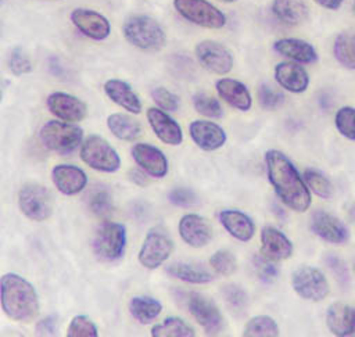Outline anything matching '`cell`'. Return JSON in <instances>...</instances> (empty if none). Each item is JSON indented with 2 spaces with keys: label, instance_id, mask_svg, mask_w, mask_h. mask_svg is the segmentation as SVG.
Wrapping results in <instances>:
<instances>
[{
  "label": "cell",
  "instance_id": "1",
  "mask_svg": "<svg viewBox=\"0 0 355 337\" xmlns=\"http://www.w3.org/2000/svg\"><path fill=\"white\" fill-rule=\"evenodd\" d=\"M268 179L280 201L295 212H305L312 202L311 191L291 159L279 150L265 154Z\"/></svg>",
  "mask_w": 355,
  "mask_h": 337
},
{
  "label": "cell",
  "instance_id": "2",
  "mask_svg": "<svg viewBox=\"0 0 355 337\" xmlns=\"http://www.w3.org/2000/svg\"><path fill=\"white\" fill-rule=\"evenodd\" d=\"M0 304L7 318L15 322H29L40 309L36 288L17 273H6L0 277Z\"/></svg>",
  "mask_w": 355,
  "mask_h": 337
},
{
  "label": "cell",
  "instance_id": "3",
  "mask_svg": "<svg viewBox=\"0 0 355 337\" xmlns=\"http://www.w3.org/2000/svg\"><path fill=\"white\" fill-rule=\"evenodd\" d=\"M122 33L132 46L144 51H158L166 43V35L159 22L143 14L129 17L123 22Z\"/></svg>",
  "mask_w": 355,
  "mask_h": 337
},
{
  "label": "cell",
  "instance_id": "4",
  "mask_svg": "<svg viewBox=\"0 0 355 337\" xmlns=\"http://www.w3.org/2000/svg\"><path fill=\"white\" fill-rule=\"evenodd\" d=\"M39 137L51 151L69 154L83 141L82 128L65 121H49L40 128Z\"/></svg>",
  "mask_w": 355,
  "mask_h": 337
},
{
  "label": "cell",
  "instance_id": "5",
  "mask_svg": "<svg viewBox=\"0 0 355 337\" xmlns=\"http://www.w3.org/2000/svg\"><path fill=\"white\" fill-rule=\"evenodd\" d=\"M80 158L86 165L98 172L112 173L121 168V158L116 150L97 135H92L82 141Z\"/></svg>",
  "mask_w": 355,
  "mask_h": 337
},
{
  "label": "cell",
  "instance_id": "6",
  "mask_svg": "<svg viewBox=\"0 0 355 337\" xmlns=\"http://www.w3.org/2000/svg\"><path fill=\"white\" fill-rule=\"evenodd\" d=\"M18 207L28 219L43 222L51 216L54 201L51 193L44 186L28 183L18 193Z\"/></svg>",
  "mask_w": 355,
  "mask_h": 337
},
{
  "label": "cell",
  "instance_id": "7",
  "mask_svg": "<svg viewBox=\"0 0 355 337\" xmlns=\"http://www.w3.org/2000/svg\"><path fill=\"white\" fill-rule=\"evenodd\" d=\"M126 247V229L122 223L104 222L93 239V251L103 261L119 259Z\"/></svg>",
  "mask_w": 355,
  "mask_h": 337
},
{
  "label": "cell",
  "instance_id": "8",
  "mask_svg": "<svg viewBox=\"0 0 355 337\" xmlns=\"http://www.w3.org/2000/svg\"><path fill=\"white\" fill-rule=\"evenodd\" d=\"M291 286L301 298L312 302L323 301L329 294V283L324 273L309 265H302L293 272Z\"/></svg>",
  "mask_w": 355,
  "mask_h": 337
},
{
  "label": "cell",
  "instance_id": "9",
  "mask_svg": "<svg viewBox=\"0 0 355 337\" xmlns=\"http://www.w3.org/2000/svg\"><path fill=\"white\" fill-rule=\"evenodd\" d=\"M175 10L187 21L208 29H219L226 24L225 14L207 0H173Z\"/></svg>",
  "mask_w": 355,
  "mask_h": 337
},
{
  "label": "cell",
  "instance_id": "10",
  "mask_svg": "<svg viewBox=\"0 0 355 337\" xmlns=\"http://www.w3.org/2000/svg\"><path fill=\"white\" fill-rule=\"evenodd\" d=\"M173 240L161 227H153L144 237L139 251V262L147 269L159 268L172 254Z\"/></svg>",
  "mask_w": 355,
  "mask_h": 337
},
{
  "label": "cell",
  "instance_id": "11",
  "mask_svg": "<svg viewBox=\"0 0 355 337\" xmlns=\"http://www.w3.org/2000/svg\"><path fill=\"white\" fill-rule=\"evenodd\" d=\"M187 308L196 322L204 329L205 334L216 336L225 329V319L214 301L200 293H190Z\"/></svg>",
  "mask_w": 355,
  "mask_h": 337
},
{
  "label": "cell",
  "instance_id": "12",
  "mask_svg": "<svg viewBox=\"0 0 355 337\" xmlns=\"http://www.w3.org/2000/svg\"><path fill=\"white\" fill-rule=\"evenodd\" d=\"M196 57L201 67L216 75H225L233 68V54L222 43L202 40L196 46Z\"/></svg>",
  "mask_w": 355,
  "mask_h": 337
},
{
  "label": "cell",
  "instance_id": "13",
  "mask_svg": "<svg viewBox=\"0 0 355 337\" xmlns=\"http://www.w3.org/2000/svg\"><path fill=\"white\" fill-rule=\"evenodd\" d=\"M71 22L86 37L92 40H104L111 33V24L101 12L90 8H73L71 11Z\"/></svg>",
  "mask_w": 355,
  "mask_h": 337
},
{
  "label": "cell",
  "instance_id": "14",
  "mask_svg": "<svg viewBox=\"0 0 355 337\" xmlns=\"http://www.w3.org/2000/svg\"><path fill=\"white\" fill-rule=\"evenodd\" d=\"M46 104L55 118L71 123L82 121L87 112V107L80 98L64 92H54L49 94Z\"/></svg>",
  "mask_w": 355,
  "mask_h": 337
},
{
  "label": "cell",
  "instance_id": "15",
  "mask_svg": "<svg viewBox=\"0 0 355 337\" xmlns=\"http://www.w3.org/2000/svg\"><path fill=\"white\" fill-rule=\"evenodd\" d=\"M130 153L139 168L148 176L155 179L166 176L169 169L168 159L158 147L148 143H136Z\"/></svg>",
  "mask_w": 355,
  "mask_h": 337
},
{
  "label": "cell",
  "instance_id": "16",
  "mask_svg": "<svg viewBox=\"0 0 355 337\" xmlns=\"http://www.w3.org/2000/svg\"><path fill=\"white\" fill-rule=\"evenodd\" d=\"M180 239L193 248H201L212 240L211 223L198 214H186L178 225Z\"/></svg>",
  "mask_w": 355,
  "mask_h": 337
},
{
  "label": "cell",
  "instance_id": "17",
  "mask_svg": "<svg viewBox=\"0 0 355 337\" xmlns=\"http://www.w3.org/2000/svg\"><path fill=\"white\" fill-rule=\"evenodd\" d=\"M311 230L330 244H344L349 239V232L341 219L324 211H315L312 214Z\"/></svg>",
  "mask_w": 355,
  "mask_h": 337
},
{
  "label": "cell",
  "instance_id": "18",
  "mask_svg": "<svg viewBox=\"0 0 355 337\" xmlns=\"http://www.w3.org/2000/svg\"><path fill=\"white\" fill-rule=\"evenodd\" d=\"M147 121L154 135L165 144L179 146L183 140V132L180 125L164 110L151 107L147 110Z\"/></svg>",
  "mask_w": 355,
  "mask_h": 337
},
{
  "label": "cell",
  "instance_id": "19",
  "mask_svg": "<svg viewBox=\"0 0 355 337\" xmlns=\"http://www.w3.org/2000/svg\"><path fill=\"white\" fill-rule=\"evenodd\" d=\"M189 133L197 147L204 151H214L226 143L225 130L212 121L196 119L189 125Z\"/></svg>",
  "mask_w": 355,
  "mask_h": 337
},
{
  "label": "cell",
  "instance_id": "20",
  "mask_svg": "<svg viewBox=\"0 0 355 337\" xmlns=\"http://www.w3.org/2000/svg\"><path fill=\"white\" fill-rule=\"evenodd\" d=\"M51 180L55 189L65 196L78 194L87 184L86 172L82 168L69 164L55 165L51 169Z\"/></svg>",
  "mask_w": 355,
  "mask_h": 337
},
{
  "label": "cell",
  "instance_id": "21",
  "mask_svg": "<svg viewBox=\"0 0 355 337\" xmlns=\"http://www.w3.org/2000/svg\"><path fill=\"white\" fill-rule=\"evenodd\" d=\"M275 79L280 87L291 93H304L309 86V75L295 61H283L275 67Z\"/></svg>",
  "mask_w": 355,
  "mask_h": 337
},
{
  "label": "cell",
  "instance_id": "22",
  "mask_svg": "<svg viewBox=\"0 0 355 337\" xmlns=\"http://www.w3.org/2000/svg\"><path fill=\"white\" fill-rule=\"evenodd\" d=\"M261 254L275 262L287 259L293 254V243L282 230L265 226L261 232Z\"/></svg>",
  "mask_w": 355,
  "mask_h": 337
},
{
  "label": "cell",
  "instance_id": "23",
  "mask_svg": "<svg viewBox=\"0 0 355 337\" xmlns=\"http://www.w3.org/2000/svg\"><path fill=\"white\" fill-rule=\"evenodd\" d=\"M218 219L225 230L239 241H250L255 234V223L240 209H222L218 214Z\"/></svg>",
  "mask_w": 355,
  "mask_h": 337
},
{
  "label": "cell",
  "instance_id": "24",
  "mask_svg": "<svg viewBox=\"0 0 355 337\" xmlns=\"http://www.w3.org/2000/svg\"><path fill=\"white\" fill-rule=\"evenodd\" d=\"M326 325L334 336H355V308L343 302L331 304L326 312Z\"/></svg>",
  "mask_w": 355,
  "mask_h": 337
},
{
  "label": "cell",
  "instance_id": "25",
  "mask_svg": "<svg viewBox=\"0 0 355 337\" xmlns=\"http://www.w3.org/2000/svg\"><path fill=\"white\" fill-rule=\"evenodd\" d=\"M216 92L230 107L239 111H248L252 105L250 90L244 83L233 78H220L215 83Z\"/></svg>",
  "mask_w": 355,
  "mask_h": 337
},
{
  "label": "cell",
  "instance_id": "26",
  "mask_svg": "<svg viewBox=\"0 0 355 337\" xmlns=\"http://www.w3.org/2000/svg\"><path fill=\"white\" fill-rule=\"evenodd\" d=\"M104 93L107 97L115 103L116 105L122 107L130 114H140L141 111V101L139 96L135 93L132 86L122 79H108L104 83Z\"/></svg>",
  "mask_w": 355,
  "mask_h": 337
},
{
  "label": "cell",
  "instance_id": "27",
  "mask_svg": "<svg viewBox=\"0 0 355 337\" xmlns=\"http://www.w3.org/2000/svg\"><path fill=\"white\" fill-rule=\"evenodd\" d=\"M273 49L280 55H284L295 62L312 64L318 61V51L315 50V47L309 42L302 39H295V37L279 39L275 42Z\"/></svg>",
  "mask_w": 355,
  "mask_h": 337
},
{
  "label": "cell",
  "instance_id": "28",
  "mask_svg": "<svg viewBox=\"0 0 355 337\" xmlns=\"http://www.w3.org/2000/svg\"><path fill=\"white\" fill-rule=\"evenodd\" d=\"M166 273L172 277L183 280L191 284H205L214 280L212 273L201 265L189 262H172L166 266Z\"/></svg>",
  "mask_w": 355,
  "mask_h": 337
},
{
  "label": "cell",
  "instance_id": "29",
  "mask_svg": "<svg viewBox=\"0 0 355 337\" xmlns=\"http://www.w3.org/2000/svg\"><path fill=\"white\" fill-rule=\"evenodd\" d=\"M272 11L279 21L287 25H298L308 17V7L304 0H273Z\"/></svg>",
  "mask_w": 355,
  "mask_h": 337
},
{
  "label": "cell",
  "instance_id": "30",
  "mask_svg": "<svg viewBox=\"0 0 355 337\" xmlns=\"http://www.w3.org/2000/svg\"><path fill=\"white\" fill-rule=\"evenodd\" d=\"M107 128L119 140L133 141L141 135V125L132 116L121 112L108 115Z\"/></svg>",
  "mask_w": 355,
  "mask_h": 337
},
{
  "label": "cell",
  "instance_id": "31",
  "mask_svg": "<svg viewBox=\"0 0 355 337\" xmlns=\"http://www.w3.org/2000/svg\"><path fill=\"white\" fill-rule=\"evenodd\" d=\"M162 311V304L151 297L136 295L129 301V312L130 315L140 323L148 325L154 319L159 316Z\"/></svg>",
  "mask_w": 355,
  "mask_h": 337
},
{
  "label": "cell",
  "instance_id": "32",
  "mask_svg": "<svg viewBox=\"0 0 355 337\" xmlns=\"http://www.w3.org/2000/svg\"><path fill=\"white\" fill-rule=\"evenodd\" d=\"M153 337H194V329L182 318L169 316L151 329Z\"/></svg>",
  "mask_w": 355,
  "mask_h": 337
},
{
  "label": "cell",
  "instance_id": "33",
  "mask_svg": "<svg viewBox=\"0 0 355 337\" xmlns=\"http://www.w3.org/2000/svg\"><path fill=\"white\" fill-rule=\"evenodd\" d=\"M336 60L348 69H355V35L340 33L333 44Z\"/></svg>",
  "mask_w": 355,
  "mask_h": 337
},
{
  "label": "cell",
  "instance_id": "34",
  "mask_svg": "<svg viewBox=\"0 0 355 337\" xmlns=\"http://www.w3.org/2000/svg\"><path fill=\"white\" fill-rule=\"evenodd\" d=\"M280 334L276 320L268 315H258L251 318L243 330L245 337H276Z\"/></svg>",
  "mask_w": 355,
  "mask_h": 337
},
{
  "label": "cell",
  "instance_id": "35",
  "mask_svg": "<svg viewBox=\"0 0 355 337\" xmlns=\"http://www.w3.org/2000/svg\"><path fill=\"white\" fill-rule=\"evenodd\" d=\"M220 293H222V297H223L226 305L230 308L232 312L241 313L248 306L250 298H248L247 291L241 286L233 284V283L225 284L222 287Z\"/></svg>",
  "mask_w": 355,
  "mask_h": 337
},
{
  "label": "cell",
  "instance_id": "36",
  "mask_svg": "<svg viewBox=\"0 0 355 337\" xmlns=\"http://www.w3.org/2000/svg\"><path fill=\"white\" fill-rule=\"evenodd\" d=\"M304 180L309 190H312L320 198L329 200L333 196V184L330 180L316 169H306L304 172Z\"/></svg>",
  "mask_w": 355,
  "mask_h": 337
},
{
  "label": "cell",
  "instance_id": "37",
  "mask_svg": "<svg viewBox=\"0 0 355 337\" xmlns=\"http://www.w3.org/2000/svg\"><path fill=\"white\" fill-rule=\"evenodd\" d=\"M87 205L94 215L104 218L112 211V197L107 189L98 187L89 194Z\"/></svg>",
  "mask_w": 355,
  "mask_h": 337
},
{
  "label": "cell",
  "instance_id": "38",
  "mask_svg": "<svg viewBox=\"0 0 355 337\" xmlns=\"http://www.w3.org/2000/svg\"><path fill=\"white\" fill-rule=\"evenodd\" d=\"M334 123L341 136L348 140H355V108L345 105L341 107L334 116Z\"/></svg>",
  "mask_w": 355,
  "mask_h": 337
},
{
  "label": "cell",
  "instance_id": "39",
  "mask_svg": "<svg viewBox=\"0 0 355 337\" xmlns=\"http://www.w3.org/2000/svg\"><path fill=\"white\" fill-rule=\"evenodd\" d=\"M193 104H194L196 111L198 114L204 115V116L218 119L223 115V108H222L220 103L215 97L208 96L205 93L194 94L193 96Z\"/></svg>",
  "mask_w": 355,
  "mask_h": 337
},
{
  "label": "cell",
  "instance_id": "40",
  "mask_svg": "<svg viewBox=\"0 0 355 337\" xmlns=\"http://www.w3.org/2000/svg\"><path fill=\"white\" fill-rule=\"evenodd\" d=\"M209 265L216 273L222 276H230L237 269L236 257L227 250H218L214 252L209 257Z\"/></svg>",
  "mask_w": 355,
  "mask_h": 337
},
{
  "label": "cell",
  "instance_id": "41",
  "mask_svg": "<svg viewBox=\"0 0 355 337\" xmlns=\"http://www.w3.org/2000/svg\"><path fill=\"white\" fill-rule=\"evenodd\" d=\"M68 337H97L98 330L93 320L85 315L73 316L67 329Z\"/></svg>",
  "mask_w": 355,
  "mask_h": 337
},
{
  "label": "cell",
  "instance_id": "42",
  "mask_svg": "<svg viewBox=\"0 0 355 337\" xmlns=\"http://www.w3.org/2000/svg\"><path fill=\"white\" fill-rule=\"evenodd\" d=\"M255 273L258 279L263 283H275L279 276V269L275 265V261L263 257L262 254L255 255L252 259Z\"/></svg>",
  "mask_w": 355,
  "mask_h": 337
},
{
  "label": "cell",
  "instance_id": "43",
  "mask_svg": "<svg viewBox=\"0 0 355 337\" xmlns=\"http://www.w3.org/2000/svg\"><path fill=\"white\" fill-rule=\"evenodd\" d=\"M7 67L8 69L19 76V75H25V74H29L32 69H33V65H32V61L31 58L28 57V54L19 49V47H15L10 51L8 57H7Z\"/></svg>",
  "mask_w": 355,
  "mask_h": 337
},
{
  "label": "cell",
  "instance_id": "44",
  "mask_svg": "<svg viewBox=\"0 0 355 337\" xmlns=\"http://www.w3.org/2000/svg\"><path fill=\"white\" fill-rule=\"evenodd\" d=\"M258 101L259 105L265 110H276L284 103V94L269 85L263 83L258 87Z\"/></svg>",
  "mask_w": 355,
  "mask_h": 337
},
{
  "label": "cell",
  "instance_id": "45",
  "mask_svg": "<svg viewBox=\"0 0 355 337\" xmlns=\"http://www.w3.org/2000/svg\"><path fill=\"white\" fill-rule=\"evenodd\" d=\"M151 97L158 108L164 111H176L179 108V97L164 86L154 87L151 90Z\"/></svg>",
  "mask_w": 355,
  "mask_h": 337
},
{
  "label": "cell",
  "instance_id": "46",
  "mask_svg": "<svg viewBox=\"0 0 355 337\" xmlns=\"http://www.w3.org/2000/svg\"><path fill=\"white\" fill-rule=\"evenodd\" d=\"M324 262L327 265V268L331 270V273L334 275V277L337 279L338 283H341L343 286H347L349 283V272L348 268L345 265V262L333 254H327L324 257Z\"/></svg>",
  "mask_w": 355,
  "mask_h": 337
},
{
  "label": "cell",
  "instance_id": "47",
  "mask_svg": "<svg viewBox=\"0 0 355 337\" xmlns=\"http://www.w3.org/2000/svg\"><path fill=\"white\" fill-rule=\"evenodd\" d=\"M169 201L178 207H193L198 202L197 194L187 187H175L168 194Z\"/></svg>",
  "mask_w": 355,
  "mask_h": 337
},
{
  "label": "cell",
  "instance_id": "48",
  "mask_svg": "<svg viewBox=\"0 0 355 337\" xmlns=\"http://www.w3.org/2000/svg\"><path fill=\"white\" fill-rule=\"evenodd\" d=\"M58 330V320L54 315H49L37 322L36 333L39 336H55Z\"/></svg>",
  "mask_w": 355,
  "mask_h": 337
},
{
  "label": "cell",
  "instance_id": "49",
  "mask_svg": "<svg viewBox=\"0 0 355 337\" xmlns=\"http://www.w3.org/2000/svg\"><path fill=\"white\" fill-rule=\"evenodd\" d=\"M316 4L322 6L323 8H327V10H337L341 7L343 1L344 0H313Z\"/></svg>",
  "mask_w": 355,
  "mask_h": 337
},
{
  "label": "cell",
  "instance_id": "50",
  "mask_svg": "<svg viewBox=\"0 0 355 337\" xmlns=\"http://www.w3.org/2000/svg\"><path fill=\"white\" fill-rule=\"evenodd\" d=\"M130 180L139 186H146L147 184V179L146 175L139 172V171H132L130 172Z\"/></svg>",
  "mask_w": 355,
  "mask_h": 337
},
{
  "label": "cell",
  "instance_id": "51",
  "mask_svg": "<svg viewBox=\"0 0 355 337\" xmlns=\"http://www.w3.org/2000/svg\"><path fill=\"white\" fill-rule=\"evenodd\" d=\"M1 100H3V85L0 82V103H1Z\"/></svg>",
  "mask_w": 355,
  "mask_h": 337
},
{
  "label": "cell",
  "instance_id": "52",
  "mask_svg": "<svg viewBox=\"0 0 355 337\" xmlns=\"http://www.w3.org/2000/svg\"><path fill=\"white\" fill-rule=\"evenodd\" d=\"M218 1H220V3H234L236 0H218Z\"/></svg>",
  "mask_w": 355,
  "mask_h": 337
},
{
  "label": "cell",
  "instance_id": "53",
  "mask_svg": "<svg viewBox=\"0 0 355 337\" xmlns=\"http://www.w3.org/2000/svg\"><path fill=\"white\" fill-rule=\"evenodd\" d=\"M354 269H355V265H354Z\"/></svg>",
  "mask_w": 355,
  "mask_h": 337
}]
</instances>
